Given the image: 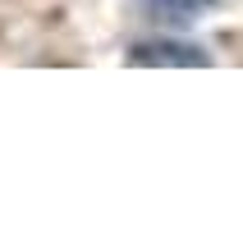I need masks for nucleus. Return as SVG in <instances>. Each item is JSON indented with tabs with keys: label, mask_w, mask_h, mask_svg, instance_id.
<instances>
[{
	"label": "nucleus",
	"mask_w": 243,
	"mask_h": 252,
	"mask_svg": "<svg viewBox=\"0 0 243 252\" xmlns=\"http://www.w3.org/2000/svg\"><path fill=\"white\" fill-rule=\"evenodd\" d=\"M147 5L165 19H193L197 9H207V0H147Z\"/></svg>",
	"instance_id": "nucleus-1"
}]
</instances>
